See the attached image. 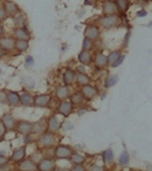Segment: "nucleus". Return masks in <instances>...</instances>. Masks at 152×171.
Wrapping results in <instances>:
<instances>
[{
	"mask_svg": "<svg viewBox=\"0 0 152 171\" xmlns=\"http://www.w3.org/2000/svg\"><path fill=\"white\" fill-rule=\"evenodd\" d=\"M69 95V90L66 87H61L58 89L56 95L59 99H64Z\"/></svg>",
	"mask_w": 152,
	"mask_h": 171,
	"instance_id": "nucleus-22",
	"label": "nucleus"
},
{
	"mask_svg": "<svg viewBox=\"0 0 152 171\" xmlns=\"http://www.w3.org/2000/svg\"><path fill=\"white\" fill-rule=\"evenodd\" d=\"M0 45L5 49L11 50L14 48L15 43L11 38H3L0 40Z\"/></svg>",
	"mask_w": 152,
	"mask_h": 171,
	"instance_id": "nucleus-6",
	"label": "nucleus"
},
{
	"mask_svg": "<svg viewBox=\"0 0 152 171\" xmlns=\"http://www.w3.org/2000/svg\"><path fill=\"white\" fill-rule=\"evenodd\" d=\"M3 26H2L1 24L0 23V35L3 33Z\"/></svg>",
	"mask_w": 152,
	"mask_h": 171,
	"instance_id": "nucleus-45",
	"label": "nucleus"
},
{
	"mask_svg": "<svg viewBox=\"0 0 152 171\" xmlns=\"http://www.w3.org/2000/svg\"><path fill=\"white\" fill-rule=\"evenodd\" d=\"M82 91L84 96L87 98H92L96 93V90L95 88L88 85L84 86L82 89Z\"/></svg>",
	"mask_w": 152,
	"mask_h": 171,
	"instance_id": "nucleus-5",
	"label": "nucleus"
},
{
	"mask_svg": "<svg viewBox=\"0 0 152 171\" xmlns=\"http://www.w3.org/2000/svg\"><path fill=\"white\" fill-rule=\"evenodd\" d=\"M22 103L25 106L32 105L34 103V99L32 96L28 94H24L20 98Z\"/></svg>",
	"mask_w": 152,
	"mask_h": 171,
	"instance_id": "nucleus-17",
	"label": "nucleus"
},
{
	"mask_svg": "<svg viewBox=\"0 0 152 171\" xmlns=\"http://www.w3.org/2000/svg\"><path fill=\"white\" fill-rule=\"evenodd\" d=\"M104 12L107 14H112L116 12L117 10V6L114 3L108 2L105 4L103 8Z\"/></svg>",
	"mask_w": 152,
	"mask_h": 171,
	"instance_id": "nucleus-15",
	"label": "nucleus"
},
{
	"mask_svg": "<svg viewBox=\"0 0 152 171\" xmlns=\"http://www.w3.org/2000/svg\"><path fill=\"white\" fill-rule=\"evenodd\" d=\"M92 46V44L90 41V39L87 38H85V40L84 41V43H83L84 48L86 49H89L91 48Z\"/></svg>",
	"mask_w": 152,
	"mask_h": 171,
	"instance_id": "nucleus-33",
	"label": "nucleus"
},
{
	"mask_svg": "<svg viewBox=\"0 0 152 171\" xmlns=\"http://www.w3.org/2000/svg\"><path fill=\"white\" fill-rule=\"evenodd\" d=\"M8 99L10 103L13 105H16L19 101V97L16 93L12 92L8 95Z\"/></svg>",
	"mask_w": 152,
	"mask_h": 171,
	"instance_id": "nucleus-28",
	"label": "nucleus"
},
{
	"mask_svg": "<svg viewBox=\"0 0 152 171\" xmlns=\"http://www.w3.org/2000/svg\"><path fill=\"white\" fill-rule=\"evenodd\" d=\"M54 167L53 163L49 159H45L40 163L39 168L42 171H49L51 170Z\"/></svg>",
	"mask_w": 152,
	"mask_h": 171,
	"instance_id": "nucleus-10",
	"label": "nucleus"
},
{
	"mask_svg": "<svg viewBox=\"0 0 152 171\" xmlns=\"http://www.w3.org/2000/svg\"><path fill=\"white\" fill-rule=\"evenodd\" d=\"M77 80L79 83L81 84H86L89 82L90 79L88 76L84 74H80L78 76Z\"/></svg>",
	"mask_w": 152,
	"mask_h": 171,
	"instance_id": "nucleus-29",
	"label": "nucleus"
},
{
	"mask_svg": "<svg viewBox=\"0 0 152 171\" xmlns=\"http://www.w3.org/2000/svg\"><path fill=\"white\" fill-rule=\"evenodd\" d=\"M72 109L71 104L68 102H63L60 104L58 108V111L60 113L65 116L68 115Z\"/></svg>",
	"mask_w": 152,
	"mask_h": 171,
	"instance_id": "nucleus-4",
	"label": "nucleus"
},
{
	"mask_svg": "<svg viewBox=\"0 0 152 171\" xmlns=\"http://www.w3.org/2000/svg\"><path fill=\"white\" fill-rule=\"evenodd\" d=\"M95 0H85V4H91L93 3Z\"/></svg>",
	"mask_w": 152,
	"mask_h": 171,
	"instance_id": "nucleus-44",
	"label": "nucleus"
},
{
	"mask_svg": "<svg viewBox=\"0 0 152 171\" xmlns=\"http://www.w3.org/2000/svg\"><path fill=\"white\" fill-rule=\"evenodd\" d=\"M21 168L23 170L33 171L36 169V165L32 161L26 160L22 163L21 164Z\"/></svg>",
	"mask_w": 152,
	"mask_h": 171,
	"instance_id": "nucleus-16",
	"label": "nucleus"
},
{
	"mask_svg": "<svg viewBox=\"0 0 152 171\" xmlns=\"http://www.w3.org/2000/svg\"><path fill=\"white\" fill-rule=\"evenodd\" d=\"M5 11L3 9H0V20L3 19L5 16Z\"/></svg>",
	"mask_w": 152,
	"mask_h": 171,
	"instance_id": "nucleus-43",
	"label": "nucleus"
},
{
	"mask_svg": "<svg viewBox=\"0 0 152 171\" xmlns=\"http://www.w3.org/2000/svg\"><path fill=\"white\" fill-rule=\"evenodd\" d=\"M137 14H138V16H140V17H144L147 15V12L145 10H142L137 12Z\"/></svg>",
	"mask_w": 152,
	"mask_h": 171,
	"instance_id": "nucleus-40",
	"label": "nucleus"
},
{
	"mask_svg": "<svg viewBox=\"0 0 152 171\" xmlns=\"http://www.w3.org/2000/svg\"><path fill=\"white\" fill-rule=\"evenodd\" d=\"M119 56H120V52H114L109 56V58H108L109 62L110 63L113 64L117 60H118Z\"/></svg>",
	"mask_w": 152,
	"mask_h": 171,
	"instance_id": "nucleus-32",
	"label": "nucleus"
},
{
	"mask_svg": "<svg viewBox=\"0 0 152 171\" xmlns=\"http://www.w3.org/2000/svg\"><path fill=\"white\" fill-rule=\"evenodd\" d=\"M71 101L72 103L75 104H80L81 103H82L83 101V97L81 94L79 93H76V94H74L73 96L71 97Z\"/></svg>",
	"mask_w": 152,
	"mask_h": 171,
	"instance_id": "nucleus-26",
	"label": "nucleus"
},
{
	"mask_svg": "<svg viewBox=\"0 0 152 171\" xmlns=\"http://www.w3.org/2000/svg\"><path fill=\"white\" fill-rule=\"evenodd\" d=\"M8 159L6 157L0 156V165H3L8 162Z\"/></svg>",
	"mask_w": 152,
	"mask_h": 171,
	"instance_id": "nucleus-38",
	"label": "nucleus"
},
{
	"mask_svg": "<svg viewBox=\"0 0 152 171\" xmlns=\"http://www.w3.org/2000/svg\"><path fill=\"white\" fill-rule=\"evenodd\" d=\"M59 127H60V123L58 121L57 118L55 117H52L50 120L49 122V129L51 131H56L59 129Z\"/></svg>",
	"mask_w": 152,
	"mask_h": 171,
	"instance_id": "nucleus-18",
	"label": "nucleus"
},
{
	"mask_svg": "<svg viewBox=\"0 0 152 171\" xmlns=\"http://www.w3.org/2000/svg\"><path fill=\"white\" fill-rule=\"evenodd\" d=\"M5 10L9 13L12 14L16 12L17 8L13 3L7 2L5 4Z\"/></svg>",
	"mask_w": 152,
	"mask_h": 171,
	"instance_id": "nucleus-25",
	"label": "nucleus"
},
{
	"mask_svg": "<svg viewBox=\"0 0 152 171\" xmlns=\"http://www.w3.org/2000/svg\"><path fill=\"white\" fill-rule=\"evenodd\" d=\"M16 48L19 50H25L28 48V42L24 40H20L16 42Z\"/></svg>",
	"mask_w": 152,
	"mask_h": 171,
	"instance_id": "nucleus-27",
	"label": "nucleus"
},
{
	"mask_svg": "<svg viewBox=\"0 0 152 171\" xmlns=\"http://www.w3.org/2000/svg\"><path fill=\"white\" fill-rule=\"evenodd\" d=\"M74 171H84L85 169L84 168L82 167V166H76L74 169Z\"/></svg>",
	"mask_w": 152,
	"mask_h": 171,
	"instance_id": "nucleus-42",
	"label": "nucleus"
},
{
	"mask_svg": "<svg viewBox=\"0 0 152 171\" xmlns=\"http://www.w3.org/2000/svg\"><path fill=\"white\" fill-rule=\"evenodd\" d=\"M42 129V127L41 124L40 123H37L34 125V131L36 133H39L41 131Z\"/></svg>",
	"mask_w": 152,
	"mask_h": 171,
	"instance_id": "nucleus-36",
	"label": "nucleus"
},
{
	"mask_svg": "<svg viewBox=\"0 0 152 171\" xmlns=\"http://www.w3.org/2000/svg\"><path fill=\"white\" fill-rule=\"evenodd\" d=\"M5 127L3 124L0 123V137H1L2 136L4 135L5 130Z\"/></svg>",
	"mask_w": 152,
	"mask_h": 171,
	"instance_id": "nucleus-39",
	"label": "nucleus"
},
{
	"mask_svg": "<svg viewBox=\"0 0 152 171\" xmlns=\"http://www.w3.org/2000/svg\"><path fill=\"white\" fill-rule=\"evenodd\" d=\"M129 161V155L126 151H125L122 153L119 158V163L121 165H125L128 163Z\"/></svg>",
	"mask_w": 152,
	"mask_h": 171,
	"instance_id": "nucleus-21",
	"label": "nucleus"
},
{
	"mask_svg": "<svg viewBox=\"0 0 152 171\" xmlns=\"http://www.w3.org/2000/svg\"><path fill=\"white\" fill-rule=\"evenodd\" d=\"M24 83L26 86L28 88H33L34 86V82L33 80L30 78L26 79L24 81Z\"/></svg>",
	"mask_w": 152,
	"mask_h": 171,
	"instance_id": "nucleus-35",
	"label": "nucleus"
},
{
	"mask_svg": "<svg viewBox=\"0 0 152 171\" xmlns=\"http://www.w3.org/2000/svg\"><path fill=\"white\" fill-rule=\"evenodd\" d=\"M118 22V18L116 16H111L103 18L101 21V24L103 27L109 28L112 27Z\"/></svg>",
	"mask_w": 152,
	"mask_h": 171,
	"instance_id": "nucleus-2",
	"label": "nucleus"
},
{
	"mask_svg": "<svg viewBox=\"0 0 152 171\" xmlns=\"http://www.w3.org/2000/svg\"><path fill=\"white\" fill-rule=\"evenodd\" d=\"M56 153L57 157L60 158H63L69 156V155L71 154V151L67 147L60 146L58 147L56 150Z\"/></svg>",
	"mask_w": 152,
	"mask_h": 171,
	"instance_id": "nucleus-1",
	"label": "nucleus"
},
{
	"mask_svg": "<svg viewBox=\"0 0 152 171\" xmlns=\"http://www.w3.org/2000/svg\"><path fill=\"white\" fill-rule=\"evenodd\" d=\"M75 73L73 70L68 69L63 75V80L66 84H70L73 81Z\"/></svg>",
	"mask_w": 152,
	"mask_h": 171,
	"instance_id": "nucleus-9",
	"label": "nucleus"
},
{
	"mask_svg": "<svg viewBox=\"0 0 152 171\" xmlns=\"http://www.w3.org/2000/svg\"><path fill=\"white\" fill-rule=\"evenodd\" d=\"M16 37L20 40H27L29 38V35L25 30L18 29L15 32Z\"/></svg>",
	"mask_w": 152,
	"mask_h": 171,
	"instance_id": "nucleus-23",
	"label": "nucleus"
},
{
	"mask_svg": "<svg viewBox=\"0 0 152 171\" xmlns=\"http://www.w3.org/2000/svg\"><path fill=\"white\" fill-rule=\"evenodd\" d=\"M3 122L5 127L9 129L13 127L15 123L13 118L9 115H6L4 116L3 120Z\"/></svg>",
	"mask_w": 152,
	"mask_h": 171,
	"instance_id": "nucleus-14",
	"label": "nucleus"
},
{
	"mask_svg": "<svg viewBox=\"0 0 152 171\" xmlns=\"http://www.w3.org/2000/svg\"><path fill=\"white\" fill-rule=\"evenodd\" d=\"M103 156L104 161L106 163H110L114 159V153L111 149L105 150L103 153Z\"/></svg>",
	"mask_w": 152,
	"mask_h": 171,
	"instance_id": "nucleus-20",
	"label": "nucleus"
},
{
	"mask_svg": "<svg viewBox=\"0 0 152 171\" xmlns=\"http://www.w3.org/2000/svg\"><path fill=\"white\" fill-rule=\"evenodd\" d=\"M79 60L83 64H87L90 60V55L87 51H83L79 56Z\"/></svg>",
	"mask_w": 152,
	"mask_h": 171,
	"instance_id": "nucleus-19",
	"label": "nucleus"
},
{
	"mask_svg": "<svg viewBox=\"0 0 152 171\" xmlns=\"http://www.w3.org/2000/svg\"><path fill=\"white\" fill-rule=\"evenodd\" d=\"M4 54V52L2 51V50H0V56H2Z\"/></svg>",
	"mask_w": 152,
	"mask_h": 171,
	"instance_id": "nucleus-46",
	"label": "nucleus"
},
{
	"mask_svg": "<svg viewBox=\"0 0 152 171\" xmlns=\"http://www.w3.org/2000/svg\"><path fill=\"white\" fill-rule=\"evenodd\" d=\"M40 141L44 145H51L55 143L56 139L52 135L46 134L42 137Z\"/></svg>",
	"mask_w": 152,
	"mask_h": 171,
	"instance_id": "nucleus-8",
	"label": "nucleus"
},
{
	"mask_svg": "<svg viewBox=\"0 0 152 171\" xmlns=\"http://www.w3.org/2000/svg\"><path fill=\"white\" fill-rule=\"evenodd\" d=\"M26 64L28 65V66H31L34 63V60L33 58L31 56H28L26 59Z\"/></svg>",
	"mask_w": 152,
	"mask_h": 171,
	"instance_id": "nucleus-37",
	"label": "nucleus"
},
{
	"mask_svg": "<svg viewBox=\"0 0 152 171\" xmlns=\"http://www.w3.org/2000/svg\"><path fill=\"white\" fill-rule=\"evenodd\" d=\"M6 99V95L3 92H0V101H4Z\"/></svg>",
	"mask_w": 152,
	"mask_h": 171,
	"instance_id": "nucleus-41",
	"label": "nucleus"
},
{
	"mask_svg": "<svg viewBox=\"0 0 152 171\" xmlns=\"http://www.w3.org/2000/svg\"><path fill=\"white\" fill-rule=\"evenodd\" d=\"M95 63L99 67H105L108 63V58L103 54H99L95 58Z\"/></svg>",
	"mask_w": 152,
	"mask_h": 171,
	"instance_id": "nucleus-13",
	"label": "nucleus"
},
{
	"mask_svg": "<svg viewBox=\"0 0 152 171\" xmlns=\"http://www.w3.org/2000/svg\"><path fill=\"white\" fill-rule=\"evenodd\" d=\"M26 155V148L22 147L15 150L12 155V159L15 161H19L24 158Z\"/></svg>",
	"mask_w": 152,
	"mask_h": 171,
	"instance_id": "nucleus-7",
	"label": "nucleus"
},
{
	"mask_svg": "<svg viewBox=\"0 0 152 171\" xmlns=\"http://www.w3.org/2000/svg\"><path fill=\"white\" fill-rule=\"evenodd\" d=\"M85 35L86 38L89 39H95L99 36V30L95 26H88L85 30Z\"/></svg>",
	"mask_w": 152,
	"mask_h": 171,
	"instance_id": "nucleus-3",
	"label": "nucleus"
},
{
	"mask_svg": "<svg viewBox=\"0 0 152 171\" xmlns=\"http://www.w3.org/2000/svg\"><path fill=\"white\" fill-rule=\"evenodd\" d=\"M125 58V56H120L119 58H118V60H117L113 64V67H117L119 65H120L121 64H122L123 62L124 61Z\"/></svg>",
	"mask_w": 152,
	"mask_h": 171,
	"instance_id": "nucleus-34",
	"label": "nucleus"
},
{
	"mask_svg": "<svg viewBox=\"0 0 152 171\" xmlns=\"http://www.w3.org/2000/svg\"><path fill=\"white\" fill-rule=\"evenodd\" d=\"M71 159L75 163L78 164L83 163V162L85 161V158L78 154H75L72 155Z\"/></svg>",
	"mask_w": 152,
	"mask_h": 171,
	"instance_id": "nucleus-31",
	"label": "nucleus"
},
{
	"mask_svg": "<svg viewBox=\"0 0 152 171\" xmlns=\"http://www.w3.org/2000/svg\"><path fill=\"white\" fill-rule=\"evenodd\" d=\"M49 96L48 95H41L37 97L35 99V103L38 106H44L48 103Z\"/></svg>",
	"mask_w": 152,
	"mask_h": 171,
	"instance_id": "nucleus-12",
	"label": "nucleus"
},
{
	"mask_svg": "<svg viewBox=\"0 0 152 171\" xmlns=\"http://www.w3.org/2000/svg\"><path fill=\"white\" fill-rule=\"evenodd\" d=\"M117 3L121 10L126 11L129 7V2L128 0H117Z\"/></svg>",
	"mask_w": 152,
	"mask_h": 171,
	"instance_id": "nucleus-30",
	"label": "nucleus"
},
{
	"mask_svg": "<svg viewBox=\"0 0 152 171\" xmlns=\"http://www.w3.org/2000/svg\"><path fill=\"white\" fill-rule=\"evenodd\" d=\"M118 81V77L117 75H113L109 77L105 81V86L107 88H110L115 86Z\"/></svg>",
	"mask_w": 152,
	"mask_h": 171,
	"instance_id": "nucleus-24",
	"label": "nucleus"
},
{
	"mask_svg": "<svg viewBox=\"0 0 152 171\" xmlns=\"http://www.w3.org/2000/svg\"><path fill=\"white\" fill-rule=\"evenodd\" d=\"M32 125L28 122H22L18 125V131L24 134L29 133L32 130Z\"/></svg>",
	"mask_w": 152,
	"mask_h": 171,
	"instance_id": "nucleus-11",
	"label": "nucleus"
}]
</instances>
